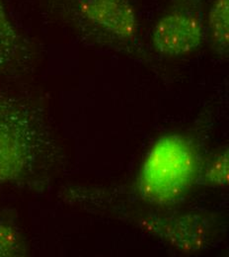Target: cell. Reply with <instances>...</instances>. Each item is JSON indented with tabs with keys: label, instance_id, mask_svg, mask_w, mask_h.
I'll return each instance as SVG.
<instances>
[{
	"label": "cell",
	"instance_id": "7",
	"mask_svg": "<svg viewBox=\"0 0 229 257\" xmlns=\"http://www.w3.org/2000/svg\"><path fill=\"white\" fill-rule=\"evenodd\" d=\"M210 39L215 52L226 57L229 51V0H214L208 12Z\"/></svg>",
	"mask_w": 229,
	"mask_h": 257
},
{
	"label": "cell",
	"instance_id": "6",
	"mask_svg": "<svg viewBox=\"0 0 229 257\" xmlns=\"http://www.w3.org/2000/svg\"><path fill=\"white\" fill-rule=\"evenodd\" d=\"M33 61L29 41L18 30L0 0V76H13L28 69Z\"/></svg>",
	"mask_w": 229,
	"mask_h": 257
},
{
	"label": "cell",
	"instance_id": "8",
	"mask_svg": "<svg viewBox=\"0 0 229 257\" xmlns=\"http://www.w3.org/2000/svg\"><path fill=\"white\" fill-rule=\"evenodd\" d=\"M229 183L228 147H224L208 161L202 163L196 185L207 187H225Z\"/></svg>",
	"mask_w": 229,
	"mask_h": 257
},
{
	"label": "cell",
	"instance_id": "2",
	"mask_svg": "<svg viewBox=\"0 0 229 257\" xmlns=\"http://www.w3.org/2000/svg\"><path fill=\"white\" fill-rule=\"evenodd\" d=\"M198 142L191 135L170 134L159 138L146 154L135 179L123 190L69 189L66 199L84 200L129 197L130 202L171 208L180 204L196 185L202 166Z\"/></svg>",
	"mask_w": 229,
	"mask_h": 257
},
{
	"label": "cell",
	"instance_id": "5",
	"mask_svg": "<svg viewBox=\"0 0 229 257\" xmlns=\"http://www.w3.org/2000/svg\"><path fill=\"white\" fill-rule=\"evenodd\" d=\"M202 40L201 0H174L151 35L154 49L167 57L190 54L200 47Z\"/></svg>",
	"mask_w": 229,
	"mask_h": 257
},
{
	"label": "cell",
	"instance_id": "3",
	"mask_svg": "<svg viewBox=\"0 0 229 257\" xmlns=\"http://www.w3.org/2000/svg\"><path fill=\"white\" fill-rule=\"evenodd\" d=\"M79 204L89 212L107 215L132 225L184 253L204 250L222 229L216 213H162L134 209L119 201H87Z\"/></svg>",
	"mask_w": 229,
	"mask_h": 257
},
{
	"label": "cell",
	"instance_id": "9",
	"mask_svg": "<svg viewBox=\"0 0 229 257\" xmlns=\"http://www.w3.org/2000/svg\"><path fill=\"white\" fill-rule=\"evenodd\" d=\"M27 244L18 226L12 221H0V257L24 256Z\"/></svg>",
	"mask_w": 229,
	"mask_h": 257
},
{
	"label": "cell",
	"instance_id": "4",
	"mask_svg": "<svg viewBox=\"0 0 229 257\" xmlns=\"http://www.w3.org/2000/svg\"><path fill=\"white\" fill-rule=\"evenodd\" d=\"M62 12L74 28L101 45L145 57L136 12L129 0H62Z\"/></svg>",
	"mask_w": 229,
	"mask_h": 257
},
{
	"label": "cell",
	"instance_id": "1",
	"mask_svg": "<svg viewBox=\"0 0 229 257\" xmlns=\"http://www.w3.org/2000/svg\"><path fill=\"white\" fill-rule=\"evenodd\" d=\"M63 160L44 109L30 98L0 93V185L44 190Z\"/></svg>",
	"mask_w": 229,
	"mask_h": 257
}]
</instances>
